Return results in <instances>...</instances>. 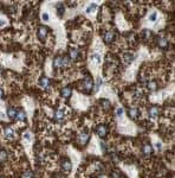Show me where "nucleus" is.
Returning a JSON list of instances; mask_svg holds the SVG:
<instances>
[{
  "mask_svg": "<svg viewBox=\"0 0 175 178\" xmlns=\"http://www.w3.org/2000/svg\"><path fill=\"white\" fill-rule=\"evenodd\" d=\"M156 147L157 149H161V144H156Z\"/></svg>",
  "mask_w": 175,
  "mask_h": 178,
  "instance_id": "nucleus-34",
  "label": "nucleus"
},
{
  "mask_svg": "<svg viewBox=\"0 0 175 178\" xmlns=\"http://www.w3.org/2000/svg\"><path fill=\"white\" fill-rule=\"evenodd\" d=\"M122 114H123V108H122V107H118L117 110H116V115H117V116H121Z\"/></svg>",
  "mask_w": 175,
  "mask_h": 178,
  "instance_id": "nucleus-28",
  "label": "nucleus"
},
{
  "mask_svg": "<svg viewBox=\"0 0 175 178\" xmlns=\"http://www.w3.org/2000/svg\"><path fill=\"white\" fill-rule=\"evenodd\" d=\"M128 115H129V118H131V119H137L139 115H140V110H139L137 108H135V107H130V108L128 109Z\"/></svg>",
  "mask_w": 175,
  "mask_h": 178,
  "instance_id": "nucleus-13",
  "label": "nucleus"
},
{
  "mask_svg": "<svg viewBox=\"0 0 175 178\" xmlns=\"http://www.w3.org/2000/svg\"><path fill=\"white\" fill-rule=\"evenodd\" d=\"M56 10H57L59 17H63V14H64V12H65V5L63 3H58L57 5H56Z\"/></svg>",
  "mask_w": 175,
  "mask_h": 178,
  "instance_id": "nucleus-18",
  "label": "nucleus"
},
{
  "mask_svg": "<svg viewBox=\"0 0 175 178\" xmlns=\"http://www.w3.org/2000/svg\"><path fill=\"white\" fill-rule=\"evenodd\" d=\"M42 18H43L44 21H47V20H49V14H47V13H43L42 14Z\"/></svg>",
  "mask_w": 175,
  "mask_h": 178,
  "instance_id": "nucleus-30",
  "label": "nucleus"
},
{
  "mask_svg": "<svg viewBox=\"0 0 175 178\" xmlns=\"http://www.w3.org/2000/svg\"><path fill=\"white\" fill-rule=\"evenodd\" d=\"M60 166L64 172H70L71 169H72V164H71V160L69 158H63L60 161Z\"/></svg>",
  "mask_w": 175,
  "mask_h": 178,
  "instance_id": "nucleus-4",
  "label": "nucleus"
},
{
  "mask_svg": "<svg viewBox=\"0 0 175 178\" xmlns=\"http://www.w3.org/2000/svg\"><path fill=\"white\" fill-rule=\"evenodd\" d=\"M15 119H17L18 121H26V114H25V112H24L23 109L20 110H17V115H15Z\"/></svg>",
  "mask_w": 175,
  "mask_h": 178,
  "instance_id": "nucleus-19",
  "label": "nucleus"
},
{
  "mask_svg": "<svg viewBox=\"0 0 175 178\" xmlns=\"http://www.w3.org/2000/svg\"><path fill=\"white\" fill-rule=\"evenodd\" d=\"M142 153L146 157L150 156L153 153V146L150 144H145V145H143V147H142Z\"/></svg>",
  "mask_w": 175,
  "mask_h": 178,
  "instance_id": "nucleus-12",
  "label": "nucleus"
},
{
  "mask_svg": "<svg viewBox=\"0 0 175 178\" xmlns=\"http://www.w3.org/2000/svg\"><path fill=\"white\" fill-rule=\"evenodd\" d=\"M0 178H5V177H0Z\"/></svg>",
  "mask_w": 175,
  "mask_h": 178,
  "instance_id": "nucleus-35",
  "label": "nucleus"
},
{
  "mask_svg": "<svg viewBox=\"0 0 175 178\" xmlns=\"http://www.w3.org/2000/svg\"><path fill=\"white\" fill-rule=\"evenodd\" d=\"M157 45L162 48V49H166L167 46H168V39L164 38V37H160L157 39Z\"/></svg>",
  "mask_w": 175,
  "mask_h": 178,
  "instance_id": "nucleus-17",
  "label": "nucleus"
},
{
  "mask_svg": "<svg viewBox=\"0 0 175 178\" xmlns=\"http://www.w3.org/2000/svg\"><path fill=\"white\" fill-rule=\"evenodd\" d=\"M21 178H33V173L31 171H25L21 175Z\"/></svg>",
  "mask_w": 175,
  "mask_h": 178,
  "instance_id": "nucleus-24",
  "label": "nucleus"
},
{
  "mask_svg": "<svg viewBox=\"0 0 175 178\" xmlns=\"http://www.w3.org/2000/svg\"><path fill=\"white\" fill-rule=\"evenodd\" d=\"M134 58H135V55L134 54H124L123 55V62H124V64H130L133 61H134Z\"/></svg>",
  "mask_w": 175,
  "mask_h": 178,
  "instance_id": "nucleus-16",
  "label": "nucleus"
},
{
  "mask_svg": "<svg viewBox=\"0 0 175 178\" xmlns=\"http://www.w3.org/2000/svg\"><path fill=\"white\" fill-rule=\"evenodd\" d=\"M96 7H97V5H96V4H91V5H90V6L86 9V12H88V13H91L95 9H96Z\"/></svg>",
  "mask_w": 175,
  "mask_h": 178,
  "instance_id": "nucleus-26",
  "label": "nucleus"
},
{
  "mask_svg": "<svg viewBox=\"0 0 175 178\" xmlns=\"http://www.w3.org/2000/svg\"><path fill=\"white\" fill-rule=\"evenodd\" d=\"M78 56H79V52H78L77 49H75V48H71V49L69 50V56H68V57H69L70 60L75 61V60L78 58Z\"/></svg>",
  "mask_w": 175,
  "mask_h": 178,
  "instance_id": "nucleus-15",
  "label": "nucleus"
},
{
  "mask_svg": "<svg viewBox=\"0 0 175 178\" xmlns=\"http://www.w3.org/2000/svg\"><path fill=\"white\" fill-rule=\"evenodd\" d=\"M91 58H92V60H95L97 63H99V62H101V56H99V55H97V54H93V55L91 56Z\"/></svg>",
  "mask_w": 175,
  "mask_h": 178,
  "instance_id": "nucleus-27",
  "label": "nucleus"
},
{
  "mask_svg": "<svg viewBox=\"0 0 175 178\" xmlns=\"http://www.w3.org/2000/svg\"><path fill=\"white\" fill-rule=\"evenodd\" d=\"M38 84L42 88L46 89V88H49V87H50V84H51V81H50V78H49V77H46V76H42L40 78H39V82H38Z\"/></svg>",
  "mask_w": 175,
  "mask_h": 178,
  "instance_id": "nucleus-7",
  "label": "nucleus"
},
{
  "mask_svg": "<svg viewBox=\"0 0 175 178\" xmlns=\"http://www.w3.org/2000/svg\"><path fill=\"white\" fill-rule=\"evenodd\" d=\"M148 89L150 92H155L157 90V83L155 82V81H150V82L148 83Z\"/></svg>",
  "mask_w": 175,
  "mask_h": 178,
  "instance_id": "nucleus-22",
  "label": "nucleus"
},
{
  "mask_svg": "<svg viewBox=\"0 0 175 178\" xmlns=\"http://www.w3.org/2000/svg\"><path fill=\"white\" fill-rule=\"evenodd\" d=\"M15 115H17V109L14 107H9L7 108V116L10 119H15Z\"/></svg>",
  "mask_w": 175,
  "mask_h": 178,
  "instance_id": "nucleus-20",
  "label": "nucleus"
},
{
  "mask_svg": "<svg viewBox=\"0 0 175 178\" xmlns=\"http://www.w3.org/2000/svg\"><path fill=\"white\" fill-rule=\"evenodd\" d=\"M4 135H5V138L6 139H12L13 137H14V131L12 129V127H5L4 129Z\"/></svg>",
  "mask_w": 175,
  "mask_h": 178,
  "instance_id": "nucleus-14",
  "label": "nucleus"
},
{
  "mask_svg": "<svg viewBox=\"0 0 175 178\" xmlns=\"http://www.w3.org/2000/svg\"><path fill=\"white\" fill-rule=\"evenodd\" d=\"M142 36H143V38H145V39H150V38H152V36H153V33H152V31H150V30H143V32H142Z\"/></svg>",
  "mask_w": 175,
  "mask_h": 178,
  "instance_id": "nucleus-23",
  "label": "nucleus"
},
{
  "mask_svg": "<svg viewBox=\"0 0 175 178\" xmlns=\"http://www.w3.org/2000/svg\"><path fill=\"white\" fill-rule=\"evenodd\" d=\"M108 132H109V129L105 125H99L96 128V134L99 137V138H105L108 135Z\"/></svg>",
  "mask_w": 175,
  "mask_h": 178,
  "instance_id": "nucleus-5",
  "label": "nucleus"
},
{
  "mask_svg": "<svg viewBox=\"0 0 175 178\" xmlns=\"http://www.w3.org/2000/svg\"><path fill=\"white\" fill-rule=\"evenodd\" d=\"M64 119H65L64 112H63L62 109H58L57 112H56V114H54V121H56V122H58V124H62L63 121H64Z\"/></svg>",
  "mask_w": 175,
  "mask_h": 178,
  "instance_id": "nucleus-9",
  "label": "nucleus"
},
{
  "mask_svg": "<svg viewBox=\"0 0 175 178\" xmlns=\"http://www.w3.org/2000/svg\"><path fill=\"white\" fill-rule=\"evenodd\" d=\"M6 160H7V152H6V150L1 149L0 150V164L5 163Z\"/></svg>",
  "mask_w": 175,
  "mask_h": 178,
  "instance_id": "nucleus-21",
  "label": "nucleus"
},
{
  "mask_svg": "<svg viewBox=\"0 0 175 178\" xmlns=\"http://www.w3.org/2000/svg\"><path fill=\"white\" fill-rule=\"evenodd\" d=\"M148 114L150 118H157L158 114H160V108L157 106H152L148 109Z\"/></svg>",
  "mask_w": 175,
  "mask_h": 178,
  "instance_id": "nucleus-11",
  "label": "nucleus"
},
{
  "mask_svg": "<svg viewBox=\"0 0 175 178\" xmlns=\"http://www.w3.org/2000/svg\"><path fill=\"white\" fill-rule=\"evenodd\" d=\"M30 138H31V137H30V134H29V133H26V134H25V139L30 140Z\"/></svg>",
  "mask_w": 175,
  "mask_h": 178,
  "instance_id": "nucleus-33",
  "label": "nucleus"
},
{
  "mask_svg": "<svg viewBox=\"0 0 175 178\" xmlns=\"http://www.w3.org/2000/svg\"><path fill=\"white\" fill-rule=\"evenodd\" d=\"M89 139H90V135H89V133H88L86 131L78 135V143L81 145H86L88 141H89Z\"/></svg>",
  "mask_w": 175,
  "mask_h": 178,
  "instance_id": "nucleus-6",
  "label": "nucleus"
},
{
  "mask_svg": "<svg viewBox=\"0 0 175 178\" xmlns=\"http://www.w3.org/2000/svg\"><path fill=\"white\" fill-rule=\"evenodd\" d=\"M47 33H49V29L44 25H40L37 30V36H38L39 40H42V42L45 40V38L47 37Z\"/></svg>",
  "mask_w": 175,
  "mask_h": 178,
  "instance_id": "nucleus-3",
  "label": "nucleus"
},
{
  "mask_svg": "<svg viewBox=\"0 0 175 178\" xmlns=\"http://www.w3.org/2000/svg\"><path fill=\"white\" fill-rule=\"evenodd\" d=\"M69 66V57L68 56H56L53 60V68L60 69Z\"/></svg>",
  "mask_w": 175,
  "mask_h": 178,
  "instance_id": "nucleus-1",
  "label": "nucleus"
},
{
  "mask_svg": "<svg viewBox=\"0 0 175 178\" xmlns=\"http://www.w3.org/2000/svg\"><path fill=\"white\" fill-rule=\"evenodd\" d=\"M156 18H157V13L156 12H152V13H150V15H149V20L150 21H155Z\"/></svg>",
  "mask_w": 175,
  "mask_h": 178,
  "instance_id": "nucleus-25",
  "label": "nucleus"
},
{
  "mask_svg": "<svg viewBox=\"0 0 175 178\" xmlns=\"http://www.w3.org/2000/svg\"><path fill=\"white\" fill-rule=\"evenodd\" d=\"M104 42L107 43V44H110L113 40L115 39V32L114 31H107L105 33H104Z\"/></svg>",
  "mask_w": 175,
  "mask_h": 178,
  "instance_id": "nucleus-10",
  "label": "nucleus"
},
{
  "mask_svg": "<svg viewBox=\"0 0 175 178\" xmlns=\"http://www.w3.org/2000/svg\"><path fill=\"white\" fill-rule=\"evenodd\" d=\"M3 98H4V90L0 88V99H3Z\"/></svg>",
  "mask_w": 175,
  "mask_h": 178,
  "instance_id": "nucleus-32",
  "label": "nucleus"
},
{
  "mask_svg": "<svg viewBox=\"0 0 175 178\" xmlns=\"http://www.w3.org/2000/svg\"><path fill=\"white\" fill-rule=\"evenodd\" d=\"M92 88H93V81L90 76H88L83 80V90L85 93H90L92 90Z\"/></svg>",
  "mask_w": 175,
  "mask_h": 178,
  "instance_id": "nucleus-2",
  "label": "nucleus"
},
{
  "mask_svg": "<svg viewBox=\"0 0 175 178\" xmlns=\"http://www.w3.org/2000/svg\"><path fill=\"white\" fill-rule=\"evenodd\" d=\"M71 95H72V89H71L70 87H64V88H62V90H60V96H62V98H64V99H70V98H71Z\"/></svg>",
  "mask_w": 175,
  "mask_h": 178,
  "instance_id": "nucleus-8",
  "label": "nucleus"
},
{
  "mask_svg": "<svg viewBox=\"0 0 175 178\" xmlns=\"http://www.w3.org/2000/svg\"><path fill=\"white\" fill-rule=\"evenodd\" d=\"M101 84H102V80H98V82H97V86H96V89H95V92H97V90H98L99 87H101Z\"/></svg>",
  "mask_w": 175,
  "mask_h": 178,
  "instance_id": "nucleus-31",
  "label": "nucleus"
},
{
  "mask_svg": "<svg viewBox=\"0 0 175 178\" xmlns=\"http://www.w3.org/2000/svg\"><path fill=\"white\" fill-rule=\"evenodd\" d=\"M101 149H102V151H104V152H107L108 147H107V144H105L104 141H101Z\"/></svg>",
  "mask_w": 175,
  "mask_h": 178,
  "instance_id": "nucleus-29",
  "label": "nucleus"
}]
</instances>
